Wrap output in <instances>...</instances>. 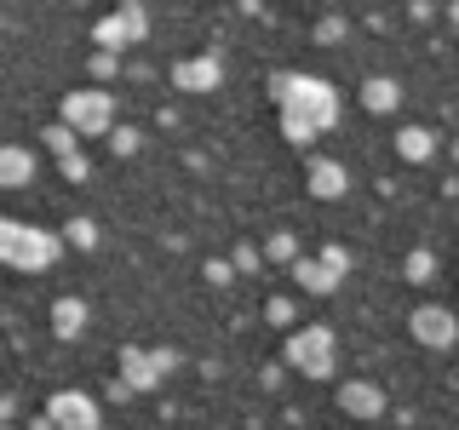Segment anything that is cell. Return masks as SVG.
<instances>
[{
    "label": "cell",
    "instance_id": "cell-4",
    "mask_svg": "<svg viewBox=\"0 0 459 430\" xmlns=\"http://www.w3.org/2000/svg\"><path fill=\"white\" fill-rule=\"evenodd\" d=\"M408 333H413V344H425V350H454L459 344V315L448 310V305H420L408 315Z\"/></svg>",
    "mask_w": 459,
    "mask_h": 430
},
{
    "label": "cell",
    "instance_id": "cell-1",
    "mask_svg": "<svg viewBox=\"0 0 459 430\" xmlns=\"http://www.w3.org/2000/svg\"><path fill=\"white\" fill-rule=\"evenodd\" d=\"M270 98L281 104V133L293 143L322 138L327 126L339 121V92L316 75H276L270 81Z\"/></svg>",
    "mask_w": 459,
    "mask_h": 430
},
{
    "label": "cell",
    "instance_id": "cell-9",
    "mask_svg": "<svg viewBox=\"0 0 459 430\" xmlns=\"http://www.w3.org/2000/svg\"><path fill=\"white\" fill-rule=\"evenodd\" d=\"M143 12L138 6H121V18H109V23H98V47H121V40H138L143 35Z\"/></svg>",
    "mask_w": 459,
    "mask_h": 430
},
{
    "label": "cell",
    "instance_id": "cell-8",
    "mask_svg": "<svg viewBox=\"0 0 459 430\" xmlns=\"http://www.w3.org/2000/svg\"><path fill=\"white\" fill-rule=\"evenodd\" d=\"M339 408L351 413V419H379V413H385V391H379V384H368V379H351L339 391Z\"/></svg>",
    "mask_w": 459,
    "mask_h": 430
},
{
    "label": "cell",
    "instance_id": "cell-7",
    "mask_svg": "<svg viewBox=\"0 0 459 430\" xmlns=\"http://www.w3.org/2000/svg\"><path fill=\"white\" fill-rule=\"evenodd\" d=\"M64 121L75 126V133H86V138H92V133H109V98L104 92H75L64 104Z\"/></svg>",
    "mask_w": 459,
    "mask_h": 430
},
{
    "label": "cell",
    "instance_id": "cell-10",
    "mask_svg": "<svg viewBox=\"0 0 459 430\" xmlns=\"http://www.w3.org/2000/svg\"><path fill=\"white\" fill-rule=\"evenodd\" d=\"M310 195H322V201L344 195V167L339 161H310Z\"/></svg>",
    "mask_w": 459,
    "mask_h": 430
},
{
    "label": "cell",
    "instance_id": "cell-5",
    "mask_svg": "<svg viewBox=\"0 0 459 430\" xmlns=\"http://www.w3.org/2000/svg\"><path fill=\"white\" fill-rule=\"evenodd\" d=\"M40 430H98V408H92V396H81V391L52 396V401H47V419H40Z\"/></svg>",
    "mask_w": 459,
    "mask_h": 430
},
{
    "label": "cell",
    "instance_id": "cell-3",
    "mask_svg": "<svg viewBox=\"0 0 459 430\" xmlns=\"http://www.w3.org/2000/svg\"><path fill=\"white\" fill-rule=\"evenodd\" d=\"M0 258L18 270H47L57 258V241L40 236V229H23V224H0Z\"/></svg>",
    "mask_w": 459,
    "mask_h": 430
},
{
    "label": "cell",
    "instance_id": "cell-17",
    "mask_svg": "<svg viewBox=\"0 0 459 430\" xmlns=\"http://www.w3.org/2000/svg\"><path fill=\"white\" fill-rule=\"evenodd\" d=\"M264 315H270L276 327H287V322H293V298H270V305H264Z\"/></svg>",
    "mask_w": 459,
    "mask_h": 430
},
{
    "label": "cell",
    "instance_id": "cell-13",
    "mask_svg": "<svg viewBox=\"0 0 459 430\" xmlns=\"http://www.w3.org/2000/svg\"><path fill=\"white\" fill-rule=\"evenodd\" d=\"M430 150H437V138H430L425 126H402V133H396V155H402V161H430Z\"/></svg>",
    "mask_w": 459,
    "mask_h": 430
},
{
    "label": "cell",
    "instance_id": "cell-18",
    "mask_svg": "<svg viewBox=\"0 0 459 430\" xmlns=\"http://www.w3.org/2000/svg\"><path fill=\"white\" fill-rule=\"evenodd\" d=\"M454 18H459V6H454Z\"/></svg>",
    "mask_w": 459,
    "mask_h": 430
},
{
    "label": "cell",
    "instance_id": "cell-14",
    "mask_svg": "<svg viewBox=\"0 0 459 430\" xmlns=\"http://www.w3.org/2000/svg\"><path fill=\"white\" fill-rule=\"evenodd\" d=\"M29 155L23 150H0V184H29Z\"/></svg>",
    "mask_w": 459,
    "mask_h": 430
},
{
    "label": "cell",
    "instance_id": "cell-15",
    "mask_svg": "<svg viewBox=\"0 0 459 430\" xmlns=\"http://www.w3.org/2000/svg\"><path fill=\"white\" fill-rule=\"evenodd\" d=\"M52 322H57V333H64V339H69V333H81V322H86V315H81V298H64Z\"/></svg>",
    "mask_w": 459,
    "mask_h": 430
},
{
    "label": "cell",
    "instance_id": "cell-2",
    "mask_svg": "<svg viewBox=\"0 0 459 430\" xmlns=\"http://www.w3.org/2000/svg\"><path fill=\"white\" fill-rule=\"evenodd\" d=\"M287 362L305 373V379H327L333 362H339V344H333L327 327H299V333L287 339Z\"/></svg>",
    "mask_w": 459,
    "mask_h": 430
},
{
    "label": "cell",
    "instance_id": "cell-6",
    "mask_svg": "<svg viewBox=\"0 0 459 430\" xmlns=\"http://www.w3.org/2000/svg\"><path fill=\"white\" fill-rule=\"evenodd\" d=\"M299 287H310V293H333L344 281V247H322V258H305V264H293Z\"/></svg>",
    "mask_w": 459,
    "mask_h": 430
},
{
    "label": "cell",
    "instance_id": "cell-11",
    "mask_svg": "<svg viewBox=\"0 0 459 430\" xmlns=\"http://www.w3.org/2000/svg\"><path fill=\"white\" fill-rule=\"evenodd\" d=\"M178 86H190V92H212V86H219V57H195V64H178Z\"/></svg>",
    "mask_w": 459,
    "mask_h": 430
},
{
    "label": "cell",
    "instance_id": "cell-12",
    "mask_svg": "<svg viewBox=\"0 0 459 430\" xmlns=\"http://www.w3.org/2000/svg\"><path fill=\"white\" fill-rule=\"evenodd\" d=\"M396 98H402V86H396L391 75H373V81L362 86V104H368L373 115H391V109H396Z\"/></svg>",
    "mask_w": 459,
    "mask_h": 430
},
{
    "label": "cell",
    "instance_id": "cell-16",
    "mask_svg": "<svg viewBox=\"0 0 459 430\" xmlns=\"http://www.w3.org/2000/svg\"><path fill=\"white\" fill-rule=\"evenodd\" d=\"M430 276H437V258H430V253H413L408 258V281H430Z\"/></svg>",
    "mask_w": 459,
    "mask_h": 430
}]
</instances>
